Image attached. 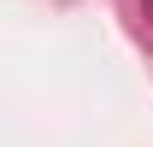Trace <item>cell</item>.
<instances>
[{"label":"cell","instance_id":"obj_1","mask_svg":"<svg viewBox=\"0 0 153 147\" xmlns=\"http://www.w3.org/2000/svg\"><path fill=\"white\" fill-rule=\"evenodd\" d=\"M147 18H153V0H147Z\"/></svg>","mask_w":153,"mask_h":147}]
</instances>
